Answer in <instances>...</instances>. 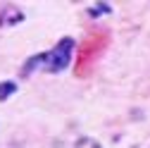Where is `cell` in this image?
<instances>
[{"label":"cell","mask_w":150,"mask_h":148,"mask_svg":"<svg viewBox=\"0 0 150 148\" xmlns=\"http://www.w3.org/2000/svg\"><path fill=\"white\" fill-rule=\"evenodd\" d=\"M105 46H107V33L105 31L91 33L88 38L81 43V48H79V65H76V74H79V77H86V74L93 69L96 60L103 55Z\"/></svg>","instance_id":"obj_1"},{"label":"cell","mask_w":150,"mask_h":148,"mask_svg":"<svg viewBox=\"0 0 150 148\" xmlns=\"http://www.w3.org/2000/svg\"><path fill=\"white\" fill-rule=\"evenodd\" d=\"M71 46H74V41H71V38H64L57 48H52L50 53H43V55H38V58H31L29 65L45 62V69L57 72V69H62V67L69 65V50H71Z\"/></svg>","instance_id":"obj_2"}]
</instances>
